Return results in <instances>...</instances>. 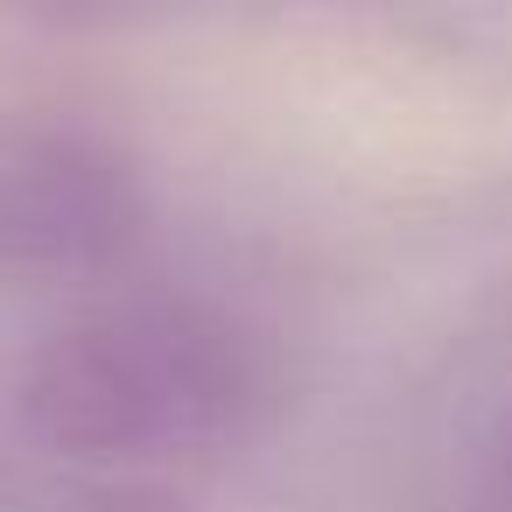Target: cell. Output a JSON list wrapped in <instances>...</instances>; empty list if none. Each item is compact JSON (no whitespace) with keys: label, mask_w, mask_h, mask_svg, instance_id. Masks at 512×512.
I'll return each mask as SVG.
<instances>
[{"label":"cell","mask_w":512,"mask_h":512,"mask_svg":"<svg viewBox=\"0 0 512 512\" xmlns=\"http://www.w3.org/2000/svg\"><path fill=\"white\" fill-rule=\"evenodd\" d=\"M148 218L141 162L50 113H0V274L8 281H78L134 246Z\"/></svg>","instance_id":"7a4b0ae2"},{"label":"cell","mask_w":512,"mask_h":512,"mask_svg":"<svg viewBox=\"0 0 512 512\" xmlns=\"http://www.w3.org/2000/svg\"><path fill=\"white\" fill-rule=\"evenodd\" d=\"M491 456H498V477H505V491H512V407H505V421H498V442H491Z\"/></svg>","instance_id":"3957f363"},{"label":"cell","mask_w":512,"mask_h":512,"mask_svg":"<svg viewBox=\"0 0 512 512\" xmlns=\"http://www.w3.org/2000/svg\"><path fill=\"white\" fill-rule=\"evenodd\" d=\"M22 421L85 463L239 449L274 407V344L204 288H106L43 323L15 372Z\"/></svg>","instance_id":"6da1fadb"}]
</instances>
